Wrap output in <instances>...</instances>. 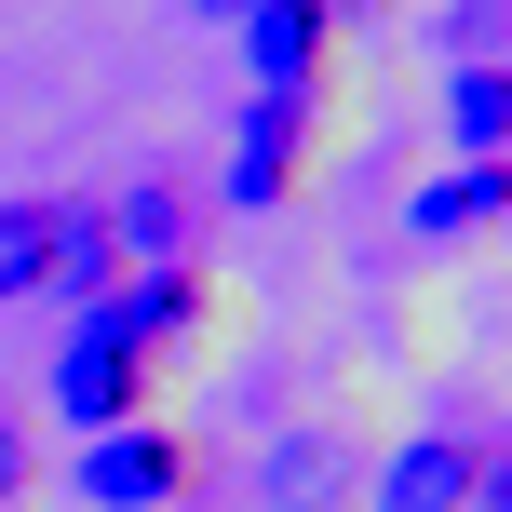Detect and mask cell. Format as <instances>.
I'll use <instances>...</instances> for the list:
<instances>
[{"mask_svg":"<svg viewBox=\"0 0 512 512\" xmlns=\"http://www.w3.org/2000/svg\"><path fill=\"white\" fill-rule=\"evenodd\" d=\"M149 364H162V351L95 297V310L68 324V351H54V418H68V432H122V418H149Z\"/></svg>","mask_w":512,"mask_h":512,"instance_id":"6da1fadb","label":"cell"},{"mask_svg":"<svg viewBox=\"0 0 512 512\" xmlns=\"http://www.w3.org/2000/svg\"><path fill=\"white\" fill-rule=\"evenodd\" d=\"M95 512H176L189 499V445L162 418H122V432H81V472H68Z\"/></svg>","mask_w":512,"mask_h":512,"instance_id":"7a4b0ae2","label":"cell"},{"mask_svg":"<svg viewBox=\"0 0 512 512\" xmlns=\"http://www.w3.org/2000/svg\"><path fill=\"white\" fill-rule=\"evenodd\" d=\"M297 176H310V95H256V108H243L230 203H243V216H270V203H297Z\"/></svg>","mask_w":512,"mask_h":512,"instance_id":"3957f363","label":"cell"},{"mask_svg":"<svg viewBox=\"0 0 512 512\" xmlns=\"http://www.w3.org/2000/svg\"><path fill=\"white\" fill-rule=\"evenodd\" d=\"M472 486H486V445H459V432H418L405 459H378V512H472Z\"/></svg>","mask_w":512,"mask_h":512,"instance_id":"277c9868","label":"cell"},{"mask_svg":"<svg viewBox=\"0 0 512 512\" xmlns=\"http://www.w3.org/2000/svg\"><path fill=\"white\" fill-rule=\"evenodd\" d=\"M243 68H256V95H310L324 81V0H256L243 14Z\"/></svg>","mask_w":512,"mask_h":512,"instance_id":"5b68a950","label":"cell"},{"mask_svg":"<svg viewBox=\"0 0 512 512\" xmlns=\"http://www.w3.org/2000/svg\"><path fill=\"white\" fill-rule=\"evenodd\" d=\"M95 216H108V256H122V270H189V230H203L189 189H122V203H95Z\"/></svg>","mask_w":512,"mask_h":512,"instance_id":"8992f818","label":"cell"},{"mask_svg":"<svg viewBox=\"0 0 512 512\" xmlns=\"http://www.w3.org/2000/svg\"><path fill=\"white\" fill-rule=\"evenodd\" d=\"M41 283H54V297H81V310L122 283V256H108V216H95V203H54V270H41Z\"/></svg>","mask_w":512,"mask_h":512,"instance_id":"52a82bcc","label":"cell"},{"mask_svg":"<svg viewBox=\"0 0 512 512\" xmlns=\"http://www.w3.org/2000/svg\"><path fill=\"white\" fill-rule=\"evenodd\" d=\"M337 472H351V459H337L324 432H297V445H270V472H256V486H270L283 512H337V499H351Z\"/></svg>","mask_w":512,"mask_h":512,"instance_id":"ba28073f","label":"cell"},{"mask_svg":"<svg viewBox=\"0 0 512 512\" xmlns=\"http://www.w3.org/2000/svg\"><path fill=\"white\" fill-rule=\"evenodd\" d=\"M418 230L459 243V230H499V162H459L445 189H418Z\"/></svg>","mask_w":512,"mask_h":512,"instance_id":"9c48e42d","label":"cell"},{"mask_svg":"<svg viewBox=\"0 0 512 512\" xmlns=\"http://www.w3.org/2000/svg\"><path fill=\"white\" fill-rule=\"evenodd\" d=\"M41 270H54V203H0V310L41 297Z\"/></svg>","mask_w":512,"mask_h":512,"instance_id":"30bf717a","label":"cell"},{"mask_svg":"<svg viewBox=\"0 0 512 512\" xmlns=\"http://www.w3.org/2000/svg\"><path fill=\"white\" fill-rule=\"evenodd\" d=\"M445 122H459L472 162H499V135H512V81H499V68H459V81H445Z\"/></svg>","mask_w":512,"mask_h":512,"instance_id":"8fae6325","label":"cell"},{"mask_svg":"<svg viewBox=\"0 0 512 512\" xmlns=\"http://www.w3.org/2000/svg\"><path fill=\"white\" fill-rule=\"evenodd\" d=\"M27 472H41V445H27V418H14V405H0V512H14V499H27Z\"/></svg>","mask_w":512,"mask_h":512,"instance_id":"7c38bea8","label":"cell"},{"mask_svg":"<svg viewBox=\"0 0 512 512\" xmlns=\"http://www.w3.org/2000/svg\"><path fill=\"white\" fill-rule=\"evenodd\" d=\"M189 14H256V0H189Z\"/></svg>","mask_w":512,"mask_h":512,"instance_id":"4fadbf2b","label":"cell"}]
</instances>
